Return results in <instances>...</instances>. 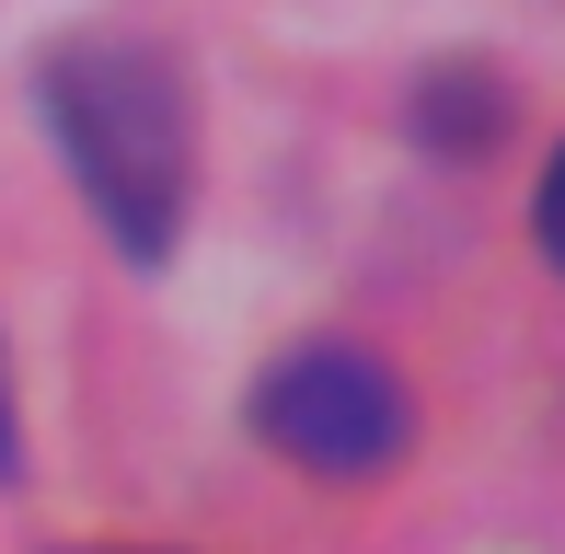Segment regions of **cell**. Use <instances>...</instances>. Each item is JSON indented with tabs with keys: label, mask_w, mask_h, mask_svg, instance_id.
<instances>
[{
	"label": "cell",
	"mask_w": 565,
	"mask_h": 554,
	"mask_svg": "<svg viewBox=\"0 0 565 554\" xmlns=\"http://www.w3.org/2000/svg\"><path fill=\"white\" fill-rule=\"evenodd\" d=\"M46 116L70 139L93 220L127 243L139 266L173 255V220H185V93H173L162 46L139 35H82L46 70Z\"/></svg>",
	"instance_id": "obj_1"
},
{
	"label": "cell",
	"mask_w": 565,
	"mask_h": 554,
	"mask_svg": "<svg viewBox=\"0 0 565 554\" xmlns=\"http://www.w3.org/2000/svg\"><path fill=\"white\" fill-rule=\"evenodd\" d=\"M254 427H266V450H289L312 473H381L416 439V405L370 347H300L254 382Z\"/></svg>",
	"instance_id": "obj_2"
},
{
	"label": "cell",
	"mask_w": 565,
	"mask_h": 554,
	"mask_svg": "<svg viewBox=\"0 0 565 554\" xmlns=\"http://www.w3.org/2000/svg\"><path fill=\"white\" fill-rule=\"evenodd\" d=\"M531 220H543V255H554V277H565V150L543 162V209H531Z\"/></svg>",
	"instance_id": "obj_3"
},
{
	"label": "cell",
	"mask_w": 565,
	"mask_h": 554,
	"mask_svg": "<svg viewBox=\"0 0 565 554\" xmlns=\"http://www.w3.org/2000/svg\"><path fill=\"white\" fill-rule=\"evenodd\" d=\"M0 473H12V382H0Z\"/></svg>",
	"instance_id": "obj_4"
}]
</instances>
